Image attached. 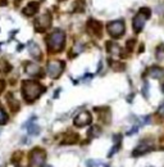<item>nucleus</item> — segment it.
I'll return each mask as SVG.
<instances>
[{
    "label": "nucleus",
    "mask_w": 164,
    "mask_h": 167,
    "mask_svg": "<svg viewBox=\"0 0 164 167\" xmlns=\"http://www.w3.org/2000/svg\"><path fill=\"white\" fill-rule=\"evenodd\" d=\"M44 86H41V84H38L37 81H30V80H24L22 82V94L24 100H27L28 103H32L33 100H36L38 96L44 93Z\"/></svg>",
    "instance_id": "nucleus-1"
},
{
    "label": "nucleus",
    "mask_w": 164,
    "mask_h": 167,
    "mask_svg": "<svg viewBox=\"0 0 164 167\" xmlns=\"http://www.w3.org/2000/svg\"><path fill=\"white\" fill-rule=\"evenodd\" d=\"M64 44H65V34L62 30L53 31L51 35L48 37V48L50 51H54V53L60 51Z\"/></svg>",
    "instance_id": "nucleus-2"
},
{
    "label": "nucleus",
    "mask_w": 164,
    "mask_h": 167,
    "mask_svg": "<svg viewBox=\"0 0 164 167\" xmlns=\"http://www.w3.org/2000/svg\"><path fill=\"white\" fill-rule=\"evenodd\" d=\"M150 16H151V10H150V8H141L137 14L133 17L132 27H133V30H135L136 34L141 32V30L144 29L146 21L150 18Z\"/></svg>",
    "instance_id": "nucleus-3"
},
{
    "label": "nucleus",
    "mask_w": 164,
    "mask_h": 167,
    "mask_svg": "<svg viewBox=\"0 0 164 167\" xmlns=\"http://www.w3.org/2000/svg\"><path fill=\"white\" fill-rule=\"evenodd\" d=\"M106 29H108V34L110 35L113 39H118V37H120L123 34H125L126 24H125V21L118 19V21L109 22L108 26H106Z\"/></svg>",
    "instance_id": "nucleus-4"
},
{
    "label": "nucleus",
    "mask_w": 164,
    "mask_h": 167,
    "mask_svg": "<svg viewBox=\"0 0 164 167\" xmlns=\"http://www.w3.org/2000/svg\"><path fill=\"white\" fill-rule=\"evenodd\" d=\"M45 150L41 148H35L30 153V167H43L45 163Z\"/></svg>",
    "instance_id": "nucleus-5"
},
{
    "label": "nucleus",
    "mask_w": 164,
    "mask_h": 167,
    "mask_svg": "<svg viewBox=\"0 0 164 167\" xmlns=\"http://www.w3.org/2000/svg\"><path fill=\"white\" fill-rule=\"evenodd\" d=\"M63 69H64V62L62 61H50L48 63V75L51 78H58L62 73H63Z\"/></svg>",
    "instance_id": "nucleus-6"
},
{
    "label": "nucleus",
    "mask_w": 164,
    "mask_h": 167,
    "mask_svg": "<svg viewBox=\"0 0 164 167\" xmlns=\"http://www.w3.org/2000/svg\"><path fill=\"white\" fill-rule=\"evenodd\" d=\"M51 16L49 14V13H45V14H41L38 18H36L35 19V23H33V26H35V30L37 31V32H44V31H46L49 27L51 26Z\"/></svg>",
    "instance_id": "nucleus-7"
},
{
    "label": "nucleus",
    "mask_w": 164,
    "mask_h": 167,
    "mask_svg": "<svg viewBox=\"0 0 164 167\" xmlns=\"http://www.w3.org/2000/svg\"><path fill=\"white\" fill-rule=\"evenodd\" d=\"M155 147H154V143H151L150 140H142L137 147H136L132 152V156L133 157H137V156H142V154H146V153L154 150Z\"/></svg>",
    "instance_id": "nucleus-8"
},
{
    "label": "nucleus",
    "mask_w": 164,
    "mask_h": 167,
    "mask_svg": "<svg viewBox=\"0 0 164 167\" xmlns=\"http://www.w3.org/2000/svg\"><path fill=\"white\" fill-rule=\"evenodd\" d=\"M92 121V117L90 115V112H81L79 115H77L74 117V126L77 127H84L86 125H89L90 122Z\"/></svg>",
    "instance_id": "nucleus-9"
},
{
    "label": "nucleus",
    "mask_w": 164,
    "mask_h": 167,
    "mask_svg": "<svg viewBox=\"0 0 164 167\" xmlns=\"http://www.w3.org/2000/svg\"><path fill=\"white\" fill-rule=\"evenodd\" d=\"M87 30L90 34L95 35V36H101V32H103V24L101 22L96 21V19H89L87 22Z\"/></svg>",
    "instance_id": "nucleus-10"
},
{
    "label": "nucleus",
    "mask_w": 164,
    "mask_h": 167,
    "mask_svg": "<svg viewBox=\"0 0 164 167\" xmlns=\"http://www.w3.org/2000/svg\"><path fill=\"white\" fill-rule=\"evenodd\" d=\"M26 72L31 77H43L44 76L43 69H41L40 66L36 63H27L26 64Z\"/></svg>",
    "instance_id": "nucleus-11"
},
{
    "label": "nucleus",
    "mask_w": 164,
    "mask_h": 167,
    "mask_svg": "<svg viewBox=\"0 0 164 167\" xmlns=\"http://www.w3.org/2000/svg\"><path fill=\"white\" fill-rule=\"evenodd\" d=\"M77 142H78V134L74 131H68L62 137L60 144H74Z\"/></svg>",
    "instance_id": "nucleus-12"
},
{
    "label": "nucleus",
    "mask_w": 164,
    "mask_h": 167,
    "mask_svg": "<svg viewBox=\"0 0 164 167\" xmlns=\"http://www.w3.org/2000/svg\"><path fill=\"white\" fill-rule=\"evenodd\" d=\"M147 75L150 77H153V78L159 80V78L164 77V69L161 67H159V66H151L147 69Z\"/></svg>",
    "instance_id": "nucleus-13"
},
{
    "label": "nucleus",
    "mask_w": 164,
    "mask_h": 167,
    "mask_svg": "<svg viewBox=\"0 0 164 167\" xmlns=\"http://www.w3.org/2000/svg\"><path fill=\"white\" fill-rule=\"evenodd\" d=\"M38 10V3L37 2H31L28 5H27L26 8H23V14L24 16H27V17H31V16H33L35 13Z\"/></svg>",
    "instance_id": "nucleus-14"
},
{
    "label": "nucleus",
    "mask_w": 164,
    "mask_h": 167,
    "mask_svg": "<svg viewBox=\"0 0 164 167\" xmlns=\"http://www.w3.org/2000/svg\"><path fill=\"white\" fill-rule=\"evenodd\" d=\"M7 99H8V104H9V108H10V110L12 112H17V110L19 109V107H21V104H19V102L17 100V99H14V96H13V94H8L7 95Z\"/></svg>",
    "instance_id": "nucleus-15"
},
{
    "label": "nucleus",
    "mask_w": 164,
    "mask_h": 167,
    "mask_svg": "<svg viewBox=\"0 0 164 167\" xmlns=\"http://www.w3.org/2000/svg\"><path fill=\"white\" fill-rule=\"evenodd\" d=\"M28 46H30V53H31L32 57H33L35 59H40V58H41L40 46H38L36 43H33V41H31V43L28 44Z\"/></svg>",
    "instance_id": "nucleus-16"
},
{
    "label": "nucleus",
    "mask_w": 164,
    "mask_h": 167,
    "mask_svg": "<svg viewBox=\"0 0 164 167\" xmlns=\"http://www.w3.org/2000/svg\"><path fill=\"white\" fill-rule=\"evenodd\" d=\"M33 120H35V117H33L32 120L28 121V123L26 125V127H27V130H28V134H30V135H38V132H40V127L33 122Z\"/></svg>",
    "instance_id": "nucleus-17"
},
{
    "label": "nucleus",
    "mask_w": 164,
    "mask_h": 167,
    "mask_svg": "<svg viewBox=\"0 0 164 167\" xmlns=\"http://www.w3.org/2000/svg\"><path fill=\"white\" fill-rule=\"evenodd\" d=\"M106 49L109 53H112L114 55H122V51H120V48L118 44L113 43V41H109V43H106Z\"/></svg>",
    "instance_id": "nucleus-18"
},
{
    "label": "nucleus",
    "mask_w": 164,
    "mask_h": 167,
    "mask_svg": "<svg viewBox=\"0 0 164 167\" xmlns=\"http://www.w3.org/2000/svg\"><path fill=\"white\" fill-rule=\"evenodd\" d=\"M109 64H110V67L114 69V71H123V69L126 68L125 63H120V62H117V61H112V59H109Z\"/></svg>",
    "instance_id": "nucleus-19"
},
{
    "label": "nucleus",
    "mask_w": 164,
    "mask_h": 167,
    "mask_svg": "<svg viewBox=\"0 0 164 167\" xmlns=\"http://www.w3.org/2000/svg\"><path fill=\"white\" fill-rule=\"evenodd\" d=\"M74 12H84L85 10V0H77L73 4Z\"/></svg>",
    "instance_id": "nucleus-20"
},
{
    "label": "nucleus",
    "mask_w": 164,
    "mask_h": 167,
    "mask_svg": "<svg viewBox=\"0 0 164 167\" xmlns=\"http://www.w3.org/2000/svg\"><path fill=\"white\" fill-rule=\"evenodd\" d=\"M100 134V127L99 126H92L90 130H89V136L90 137H95Z\"/></svg>",
    "instance_id": "nucleus-21"
},
{
    "label": "nucleus",
    "mask_w": 164,
    "mask_h": 167,
    "mask_svg": "<svg viewBox=\"0 0 164 167\" xmlns=\"http://www.w3.org/2000/svg\"><path fill=\"white\" fill-rule=\"evenodd\" d=\"M21 159H22V153H21V152H16V153H14V156L12 157V162L14 163L17 167L19 166V164H18V162H19Z\"/></svg>",
    "instance_id": "nucleus-22"
},
{
    "label": "nucleus",
    "mask_w": 164,
    "mask_h": 167,
    "mask_svg": "<svg viewBox=\"0 0 164 167\" xmlns=\"http://www.w3.org/2000/svg\"><path fill=\"white\" fill-rule=\"evenodd\" d=\"M7 121H8V115L4 112L3 108H2V105H0V125L7 123Z\"/></svg>",
    "instance_id": "nucleus-23"
},
{
    "label": "nucleus",
    "mask_w": 164,
    "mask_h": 167,
    "mask_svg": "<svg viewBox=\"0 0 164 167\" xmlns=\"http://www.w3.org/2000/svg\"><path fill=\"white\" fill-rule=\"evenodd\" d=\"M135 45H136V40L135 39H130L127 43H126V48H127L128 51H132L133 48H135Z\"/></svg>",
    "instance_id": "nucleus-24"
},
{
    "label": "nucleus",
    "mask_w": 164,
    "mask_h": 167,
    "mask_svg": "<svg viewBox=\"0 0 164 167\" xmlns=\"http://www.w3.org/2000/svg\"><path fill=\"white\" fill-rule=\"evenodd\" d=\"M82 49H84V46H82L81 44H76V46L72 49V50H74V53L72 54V57H74V55H77L78 53H81V50H82Z\"/></svg>",
    "instance_id": "nucleus-25"
},
{
    "label": "nucleus",
    "mask_w": 164,
    "mask_h": 167,
    "mask_svg": "<svg viewBox=\"0 0 164 167\" xmlns=\"http://www.w3.org/2000/svg\"><path fill=\"white\" fill-rule=\"evenodd\" d=\"M158 115H159V116H161V117L164 118V102H163V104L158 108Z\"/></svg>",
    "instance_id": "nucleus-26"
},
{
    "label": "nucleus",
    "mask_w": 164,
    "mask_h": 167,
    "mask_svg": "<svg viewBox=\"0 0 164 167\" xmlns=\"http://www.w3.org/2000/svg\"><path fill=\"white\" fill-rule=\"evenodd\" d=\"M5 89V81L4 80H0V94H2Z\"/></svg>",
    "instance_id": "nucleus-27"
},
{
    "label": "nucleus",
    "mask_w": 164,
    "mask_h": 167,
    "mask_svg": "<svg viewBox=\"0 0 164 167\" xmlns=\"http://www.w3.org/2000/svg\"><path fill=\"white\" fill-rule=\"evenodd\" d=\"M137 130H139V126H135L132 130H130V131L127 132V135H133V134H135L136 131H137Z\"/></svg>",
    "instance_id": "nucleus-28"
},
{
    "label": "nucleus",
    "mask_w": 164,
    "mask_h": 167,
    "mask_svg": "<svg viewBox=\"0 0 164 167\" xmlns=\"http://www.w3.org/2000/svg\"><path fill=\"white\" fill-rule=\"evenodd\" d=\"M96 166V161H87V167H95Z\"/></svg>",
    "instance_id": "nucleus-29"
},
{
    "label": "nucleus",
    "mask_w": 164,
    "mask_h": 167,
    "mask_svg": "<svg viewBox=\"0 0 164 167\" xmlns=\"http://www.w3.org/2000/svg\"><path fill=\"white\" fill-rule=\"evenodd\" d=\"M147 86H149V85H147V84H145V88L142 89V91H144V95L146 96V98H147Z\"/></svg>",
    "instance_id": "nucleus-30"
},
{
    "label": "nucleus",
    "mask_w": 164,
    "mask_h": 167,
    "mask_svg": "<svg viewBox=\"0 0 164 167\" xmlns=\"http://www.w3.org/2000/svg\"><path fill=\"white\" fill-rule=\"evenodd\" d=\"M159 148H160V149H161V150H164V143H161V145H160V147H159Z\"/></svg>",
    "instance_id": "nucleus-31"
},
{
    "label": "nucleus",
    "mask_w": 164,
    "mask_h": 167,
    "mask_svg": "<svg viewBox=\"0 0 164 167\" xmlns=\"http://www.w3.org/2000/svg\"><path fill=\"white\" fill-rule=\"evenodd\" d=\"M161 89H163V91H164V82L161 84Z\"/></svg>",
    "instance_id": "nucleus-32"
}]
</instances>
